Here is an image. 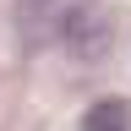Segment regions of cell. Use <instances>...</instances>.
Segmentation results:
<instances>
[{"label": "cell", "instance_id": "1", "mask_svg": "<svg viewBox=\"0 0 131 131\" xmlns=\"http://www.w3.org/2000/svg\"><path fill=\"white\" fill-rule=\"evenodd\" d=\"M82 131H131V115L120 98H104V104H93L82 115Z\"/></svg>", "mask_w": 131, "mask_h": 131}]
</instances>
